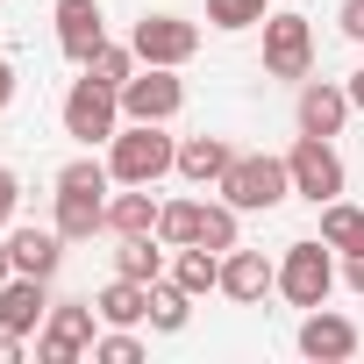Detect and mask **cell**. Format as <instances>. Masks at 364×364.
<instances>
[{"mask_svg": "<svg viewBox=\"0 0 364 364\" xmlns=\"http://www.w3.org/2000/svg\"><path fill=\"white\" fill-rule=\"evenodd\" d=\"M107 164H114L122 186H157L164 171H178V143H171L157 122H129V129H114Z\"/></svg>", "mask_w": 364, "mask_h": 364, "instance_id": "obj_1", "label": "cell"}, {"mask_svg": "<svg viewBox=\"0 0 364 364\" xmlns=\"http://www.w3.org/2000/svg\"><path fill=\"white\" fill-rule=\"evenodd\" d=\"M286 193H293L286 157H236V164L222 171V200H229L236 215H272Z\"/></svg>", "mask_w": 364, "mask_h": 364, "instance_id": "obj_2", "label": "cell"}, {"mask_svg": "<svg viewBox=\"0 0 364 364\" xmlns=\"http://www.w3.org/2000/svg\"><path fill=\"white\" fill-rule=\"evenodd\" d=\"M114 129H122V86H100L93 72L65 93V136H79L86 150L93 143H114Z\"/></svg>", "mask_w": 364, "mask_h": 364, "instance_id": "obj_3", "label": "cell"}, {"mask_svg": "<svg viewBox=\"0 0 364 364\" xmlns=\"http://www.w3.org/2000/svg\"><path fill=\"white\" fill-rule=\"evenodd\" d=\"M279 293H286L293 307H321V300L336 293V257H328L321 236H314V243H286V257H279Z\"/></svg>", "mask_w": 364, "mask_h": 364, "instance_id": "obj_4", "label": "cell"}, {"mask_svg": "<svg viewBox=\"0 0 364 364\" xmlns=\"http://www.w3.org/2000/svg\"><path fill=\"white\" fill-rule=\"evenodd\" d=\"M93 321H100L93 300H50L43 336H36V357H43V364H72V357H86V350H93Z\"/></svg>", "mask_w": 364, "mask_h": 364, "instance_id": "obj_5", "label": "cell"}, {"mask_svg": "<svg viewBox=\"0 0 364 364\" xmlns=\"http://www.w3.org/2000/svg\"><path fill=\"white\" fill-rule=\"evenodd\" d=\"M286 171H293V193H307L314 208L343 193V157L328 150V136H300V143L286 150Z\"/></svg>", "mask_w": 364, "mask_h": 364, "instance_id": "obj_6", "label": "cell"}, {"mask_svg": "<svg viewBox=\"0 0 364 364\" xmlns=\"http://www.w3.org/2000/svg\"><path fill=\"white\" fill-rule=\"evenodd\" d=\"M178 107H186V86H178V65H150L122 86V114L129 122H171Z\"/></svg>", "mask_w": 364, "mask_h": 364, "instance_id": "obj_7", "label": "cell"}, {"mask_svg": "<svg viewBox=\"0 0 364 364\" xmlns=\"http://www.w3.org/2000/svg\"><path fill=\"white\" fill-rule=\"evenodd\" d=\"M307 65H314L307 15H264V72L272 79H307Z\"/></svg>", "mask_w": 364, "mask_h": 364, "instance_id": "obj_8", "label": "cell"}, {"mask_svg": "<svg viewBox=\"0 0 364 364\" xmlns=\"http://www.w3.org/2000/svg\"><path fill=\"white\" fill-rule=\"evenodd\" d=\"M129 43H136L143 65H186L200 50V22H186V15H143Z\"/></svg>", "mask_w": 364, "mask_h": 364, "instance_id": "obj_9", "label": "cell"}, {"mask_svg": "<svg viewBox=\"0 0 364 364\" xmlns=\"http://www.w3.org/2000/svg\"><path fill=\"white\" fill-rule=\"evenodd\" d=\"M300 357H314V364L357 357V321H350V314H328V307H307V321H300Z\"/></svg>", "mask_w": 364, "mask_h": 364, "instance_id": "obj_10", "label": "cell"}, {"mask_svg": "<svg viewBox=\"0 0 364 364\" xmlns=\"http://www.w3.org/2000/svg\"><path fill=\"white\" fill-rule=\"evenodd\" d=\"M43 314H50V279H29V272H15L8 286H0V328L29 336V328H43Z\"/></svg>", "mask_w": 364, "mask_h": 364, "instance_id": "obj_11", "label": "cell"}, {"mask_svg": "<svg viewBox=\"0 0 364 364\" xmlns=\"http://www.w3.org/2000/svg\"><path fill=\"white\" fill-rule=\"evenodd\" d=\"M100 43H107V22H100L93 0H58V50H65L72 65H86Z\"/></svg>", "mask_w": 364, "mask_h": 364, "instance_id": "obj_12", "label": "cell"}, {"mask_svg": "<svg viewBox=\"0 0 364 364\" xmlns=\"http://www.w3.org/2000/svg\"><path fill=\"white\" fill-rule=\"evenodd\" d=\"M343 122H350V86L307 79V86H300V136H336Z\"/></svg>", "mask_w": 364, "mask_h": 364, "instance_id": "obj_13", "label": "cell"}, {"mask_svg": "<svg viewBox=\"0 0 364 364\" xmlns=\"http://www.w3.org/2000/svg\"><path fill=\"white\" fill-rule=\"evenodd\" d=\"M272 286H279V264H272L264 250H229V257H222V293H229V300L250 307V300H264Z\"/></svg>", "mask_w": 364, "mask_h": 364, "instance_id": "obj_14", "label": "cell"}, {"mask_svg": "<svg viewBox=\"0 0 364 364\" xmlns=\"http://www.w3.org/2000/svg\"><path fill=\"white\" fill-rule=\"evenodd\" d=\"M100 229H107V200H100V193L58 186V236H65V243H93Z\"/></svg>", "mask_w": 364, "mask_h": 364, "instance_id": "obj_15", "label": "cell"}, {"mask_svg": "<svg viewBox=\"0 0 364 364\" xmlns=\"http://www.w3.org/2000/svg\"><path fill=\"white\" fill-rule=\"evenodd\" d=\"M8 250H15V272H29V279H58V264H65V236L58 229H15Z\"/></svg>", "mask_w": 364, "mask_h": 364, "instance_id": "obj_16", "label": "cell"}, {"mask_svg": "<svg viewBox=\"0 0 364 364\" xmlns=\"http://www.w3.org/2000/svg\"><path fill=\"white\" fill-rule=\"evenodd\" d=\"M236 164V150L222 136H193V143H178V171L193 178V186H222V171Z\"/></svg>", "mask_w": 364, "mask_h": 364, "instance_id": "obj_17", "label": "cell"}, {"mask_svg": "<svg viewBox=\"0 0 364 364\" xmlns=\"http://www.w3.org/2000/svg\"><path fill=\"white\" fill-rule=\"evenodd\" d=\"M157 200H150V186H129V193H114L107 200V229L114 236H157Z\"/></svg>", "mask_w": 364, "mask_h": 364, "instance_id": "obj_18", "label": "cell"}, {"mask_svg": "<svg viewBox=\"0 0 364 364\" xmlns=\"http://www.w3.org/2000/svg\"><path fill=\"white\" fill-rule=\"evenodd\" d=\"M171 279L186 286L193 300H200V293H222V250H208V243H186V250L171 257Z\"/></svg>", "mask_w": 364, "mask_h": 364, "instance_id": "obj_19", "label": "cell"}, {"mask_svg": "<svg viewBox=\"0 0 364 364\" xmlns=\"http://www.w3.org/2000/svg\"><path fill=\"white\" fill-rule=\"evenodd\" d=\"M93 307H100V321H107V328H129V321H143V314H150V286L114 272V286H107Z\"/></svg>", "mask_w": 364, "mask_h": 364, "instance_id": "obj_20", "label": "cell"}, {"mask_svg": "<svg viewBox=\"0 0 364 364\" xmlns=\"http://www.w3.org/2000/svg\"><path fill=\"white\" fill-rule=\"evenodd\" d=\"M321 243L343 250V257H357V250H364V208H350V200H321Z\"/></svg>", "mask_w": 364, "mask_h": 364, "instance_id": "obj_21", "label": "cell"}, {"mask_svg": "<svg viewBox=\"0 0 364 364\" xmlns=\"http://www.w3.org/2000/svg\"><path fill=\"white\" fill-rule=\"evenodd\" d=\"M114 272L122 279H164V250H157V236H122V250H114Z\"/></svg>", "mask_w": 364, "mask_h": 364, "instance_id": "obj_22", "label": "cell"}, {"mask_svg": "<svg viewBox=\"0 0 364 364\" xmlns=\"http://www.w3.org/2000/svg\"><path fill=\"white\" fill-rule=\"evenodd\" d=\"M200 208H208V200H171V208L157 215V243H171V250L200 243Z\"/></svg>", "mask_w": 364, "mask_h": 364, "instance_id": "obj_23", "label": "cell"}, {"mask_svg": "<svg viewBox=\"0 0 364 364\" xmlns=\"http://www.w3.org/2000/svg\"><path fill=\"white\" fill-rule=\"evenodd\" d=\"M186 314H193L186 286H178V279H150V321L157 328H186Z\"/></svg>", "mask_w": 364, "mask_h": 364, "instance_id": "obj_24", "label": "cell"}, {"mask_svg": "<svg viewBox=\"0 0 364 364\" xmlns=\"http://www.w3.org/2000/svg\"><path fill=\"white\" fill-rule=\"evenodd\" d=\"M79 72H93L100 86H129V79H136V43H100Z\"/></svg>", "mask_w": 364, "mask_h": 364, "instance_id": "obj_25", "label": "cell"}, {"mask_svg": "<svg viewBox=\"0 0 364 364\" xmlns=\"http://www.w3.org/2000/svg\"><path fill=\"white\" fill-rule=\"evenodd\" d=\"M200 243L222 250V257L236 250V208H229V200H222V208H200Z\"/></svg>", "mask_w": 364, "mask_h": 364, "instance_id": "obj_26", "label": "cell"}, {"mask_svg": "<svg viewBox=\"0 0 364 364\" xmlns=\"http://www.w3.org/2000/svg\"><path fill=\"white\" fill-rule=\"evenodd\" d=\"M208 22L215 29H257L264 22V0H208Z\"/></svg>", "mask_w": 364, "mask_h": 364, "instance_id": "obj_27", "label": "cell"}, {"mask_svg": "<svg viewBox=\"0 0 364 364\" xmlns=\"http://www.w3.org/2000/svg\"><path fill=\"white\" fill-rule=\"evenodd\" d=\"M107 178H114V164H93V157H72V164L58 171V186H72V193H107Z\"/></svg>", "mask_w": 364, "mask_h": 364, "instance_id": "obj_28", "label": "cell"}, {"mask_svg": "<svg viewBox=\"0 0 364 364\" xmlns=\"http://www.w3.org/2000/svg\"><path fill=\"white\" fill-rule=\"evenodd\" d=\"M93 357L100 364H143V343L129 328H107V336H93Z\"/></svg>", "mask_w": 364, "mask_h": 364, "instance_id": "obj_29", "label": "cell"}, {"mask_svg": "<svg viewBox=\"0 0 364 364\" xmlns=\"http://www.w3.org/2000/svg\"><path fill=\"white\" fill-rule=\"evenodd\" d=\"M15 208H22V178H15V171H0V229L15 222Z\"/></svg>", "mask_w": 364, "mask_h": 364, "instance_id": "obj_30", "label": "cell"}, {"mask_svg": "<svg viewBox=\"0 0 364 364\" xmlns=\"http://www.w3.org/2000/svg\"><path fill=\"white\" fill-rule=\"evenodd\" d=\"M336 22H343L350 43H364V0H343V15H336Z\"/></svg>", "mask_w": 364, "mask_h": 364, "instance_id": "obj_31", "label": "cell"}, {"mask_svg": "<svg viewBox=\"0 0 364 364\" xmlns=\"http://www.w3.org/2000/svg\"><path fill=\"white\" fill-rule=\"evenodd\" d=\"M0 364H22V336L15 328H0Z\"/></svg>", "mask_w": 364, "mask_h": 364, "instance_id": "obj_32", "label": "cell"}, {"mask_svg": "<svg viewBox=\"0 0 364 364\" xmlns=\"http://www.w3.org/2000/svg\"><path fill=\"white\" fill-rule=\"evenodd\" d=\"M15 86H22V79H15V65H8V58H0V107H8V100H15Z\"/></svg>", "mask_w": 364, "mask_h": 364, "instance_id": "obj_33", "label": "cell"}, {"mask_svg": "<svg viewBox=\"0 0 364 364\" xmlns=\"http://www.w3.org/2000/svg\"><path fill=\"white\" fill-rule=\"evenodd\" d=\"M343 279H350V293H364V250L350 257V272H343Z\"/></svg>", "mask_w": 364, "mask_h": 364, "instance_id": "obj_34", "label": "cell"}, {"mask_svg": "<svg viewBox=\"0 0 364 364\" xmlns=\"http://www.w3.org/2000/svg\"><path fill=\"white\" fill-rule=\"evenodd\" d=\"M350 107L364 114V72H350Z\"/></svg>", "mask_w": 364, "mask_h": 364, "instance_id": "obj_35", "label": "cell"}, {"mask_svg": "<svg viewBox=\"0 0 364 364\" xmlns=\"http://www.w3.org/2000/svg\"><path fill=\"white\" fill-rule=\"evenodd\" d=\"M8 279H15V250H8V243H0V286H8Z\"/></svg>", "mask_w": 364, "mask_h": 364, "instance_id": "obj_36", "label": "cell"}]
</instances>
